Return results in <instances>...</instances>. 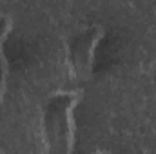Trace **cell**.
<instances>
[{"mask_svg":"<svg viewBox=\"0 0 156 154\" xmlns=\"http://www.w3.org/2000/svg\"><path fill=\"white\" fill-rule=\"evenodd\" d=\"M83 91L56 89L49 93L40 109V134L47 152L69 154L76 143V107Z\"/></svg>","mask_w":156,"mask_h":154,"instance_id":"obj_1","label":"cell"},{"mask_svg":"<svg viewBox=\"0 0 156 154\" xmlns=\"http://www.w3.org/2000/svg\"><path fill=\"white\" fill-rule=\"evenodd\" d=\"M105 29L100 24H91L75 31L66 40V64L75 82H87L93 69L100 42L104 40Z\"/></svg>","mask_w":156,"mask_h":154,"instance_id":"obj_2","label":"cell"},{"mask_svg":"<svg viewBox=\"0 0 156 154\" xmlns=\"http://www.w3.org/2000/svg\"><path fill=\"white\" fill-rule=\"evenodd\" d=\"M13 26H15V22H13L11 15L0 13V103L5 98L7 78H9V65H7V58H5V53H4V44H5L7 37L11 35Z\"/></svg>","mask_w":156,"mask_h":154,"instance_id":"obj_3","label":"cell"}]
</instances>
